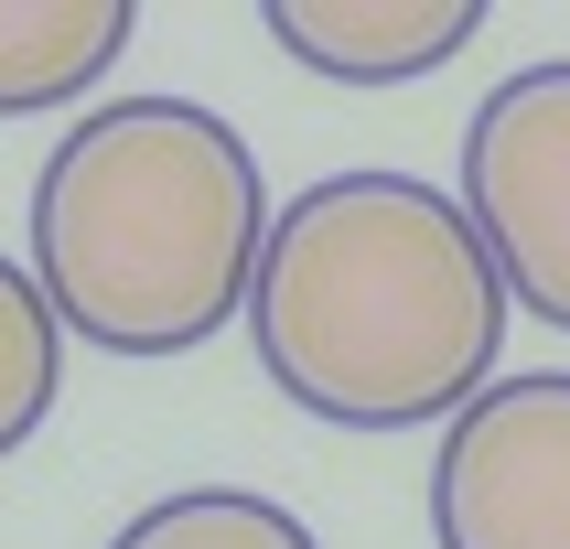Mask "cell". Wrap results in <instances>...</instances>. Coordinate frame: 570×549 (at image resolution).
Listing matches in <instances>:
<instances>
[{"label":"cell","instance_id":"7a4b0ae2","mask_svg":"<svg viewBox=\"0 0 570 549\" xmlns=\"http://www.w3.org/2000/svg\"><path fill=\"white\" fill-rule=\"evenodd\" d=\"M258 151L194 97H108L32 184V281L97 355H194L269 258Z\"/></svg>","mask_w":570,"mask_h":549},{"label":"cell","instance_id":"52a82bcc","mask_svg":"<svg viewBox=\"0 0 570 549\" xmlns=\"http://www.w3.org/2000/svg\"><path fill=\"white\" fill-rule=\"evenodd\" d=\"M108 549H323L281 496H248V484H184V496H161L140 507Z\"/></svg>","mask_w":570,"mask_h":549},{"label":"cell","instance_id":"277c9868","mask_svg":"<svg viewBox=\"0 0 570 549\" xmlns=\"http://www.w3.org/2000/svg\"><path fill=\"white\" fill-rule=\"evenodd\" d=\"M442 549H570V378H495L431 463Z\"/></svg>","mask_w":570,"mask_h":549},{"label":"cell","instance_id":"6da1fadb","mask_svg":"<svg viewBox=\"0 0 570 549\" xmlns=\"http://www.w3.org/2000/svg\"><path fill=\"white\" fill-rule=\"evenodd\" d=\"M507 313V269L484 258L463 194L420 173H323L291 194L248 291L269 388L334 431L463 420L495 388Z\"/></svg>","mask_w":570,"mask_h":549},{"label":"cell","instance_id":"5b68a950","mask_svg":"<svg viewBox=\"0 0 570 549\" xmlns=\"http://www.w3.org/2000/svg\"><path fill=\"white\" fill-rule=\"evenodd\" d=\"M269 32L313 76H345V87H399V76H431L484 32V0H269Z\"/></svg>","mask_w":570,"mask_h":549},{"label":"cell","instance_id":"3957f363","mask_svg":"<svg viewBox=\"0 0 570 549\" xmlns=\"http://www.w3.org/2000/svg\"><path fill=\"white\" fill-rule=\"evenodd\" d=\"M463 216L517 313L570 334V55L517 65L463 119Z\"/></svg>","mask_w":570,"mask_h":549},{"label":"cell","instance_id":"ba28073f","mask_svg":"<svg viewBox=\"0 0 570 549\" xmlns=\"http://www.w3.org/2000/svg\"><path fill=\"white\" fill-rule=\"evenodd\" d=\"M55 388H65V323L22 258H0V463L43 431Z\"/></svg>","mask_w":570,"mask_h":549},{"label":"cell","instance_id":"8992f818","mask_svg":"<svg viewBox=\"0 0 570 549\" xmlns=\"http://www.w3.org/2000/svg\"><path fill=\"white\" fill-rule=\"evenodd\" d=\"M129 0H0V119H43L129 55Z\"/></svg>","mask_w":570,"mask_h":549}]
</instances>
